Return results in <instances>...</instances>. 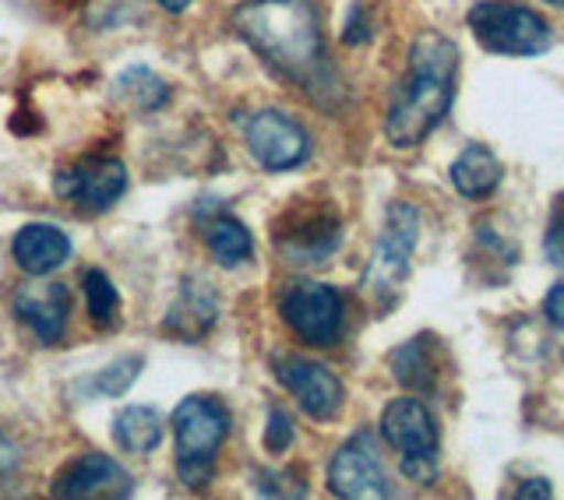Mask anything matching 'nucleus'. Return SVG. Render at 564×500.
Wrapping results in <instances>:
<instances>
[{"label": "nucleus", "mask_w": 564, "mask_h": 500, "mask_svg": "<svg viewBox=\"0 0 564 500\" xmlns=\"http://www.w3.org/2000/svg\"><path fill=\"white\" fill-rule=\"evenodd\" d=\"M234 32L282 78L317 93L325 50L314 0H243L234 11Z\"/></svg>", "instance_id": "1"}, {"label": "nucleus", "mask_w": 564, "mask_h": 500, "mask_svg": "<svg viewBox=\"0 0 564 500\" xmlns=\"http://www.w3.org/2000/svg\"><path fill=\"white\" fill-rule=\"evenodd\" d=\"M458 46L437 32H423L410 53V78L399 81L388 106L384 134L395 149L423 145L441 120L448 117L455 99Z\"/></svg>", "instance_id": "2"}, {"label": "nucleus", "mask_w": 564, "mask_h": 500, "mask_svg": "<svg viewBox=\"0 0 564 500\" xmlns=\"http://www.w3.org/2000/svg\"><path fill=\"white\" fill-rule=\"evenodd\" d=\"M173 441H176V476L191 490L212 483L216 455L229 437V413L219 399L191 395L173 409Z\"/></svg>", "instance_id": "3"}, {"label": "nucleus", "mask_w": 564, "mask_h": 500, "mask_svg": "<svg viewBox=\"0 0 564 500\" xmlns=\"http://www.w3.org/2000/svg\"><path fill=\"white\" fill-rule=\"evenodd\" d=\"M416 233H420V216L416 208L395 202L388 208L384 226H381V237L370 250V261L364 268V296L378 307H392L399 290H402V279L410 275V258H413V247H416Z\"/></svg>", "instance_id": "4"}, {"label": "nucleus", "mask_w": 564, "mask_h": 500, "mask_svg": "<svg viewBox=\"0 0 564 500\" xmlns=\"http://www.w3.org/2000/svg\"><path fill=\"white\" fill-rule=\"evenodd\" d=\"M469 29L487 53H501V57H536L551 46V29L543 18L505 0L476 4L469 11Z\"/></svg>", "instance_id": "5"}, {"label": "nucleus", "mask_w": 564, "mask_h": 500, "mask_svg": "<svg viewBox=\"0 0 564 500\" xmlns=\"http://www.w3.org/2000/svg\"><path fill=\"white\" fill-rule=\"evenodd\" d=\"M282 320L307 346H335L343 335V296L328 282H300L279 303Z\"/></svg>", "instance_id": "6"}, {"label": "nucleus", "mask_w": 564, "mask_h": 500, "mask_svg": "<svg viewBox=\"0 0 564 500\" xmlns=\"http://www.w3.org/2000/svg\"><path fill=\"white\" fill-rule=\"evenodd\" d=\"M53 191H57V198L82 211H106L128 191V166L120 159H106V155L82 159V163L53 176Z\"/></svg>", "instance_id": "7"}, {"label": "nucleus", "mask_w": 564, "mask_h": 500, "mask_svg": "<svg viewBox=\"0 0 564 500\" xmlns=\"http://www.w3.org/2000/svg\"><path fill=\"white\" fill-rule=\"evenodd\" d=\"M243 138H247V149H251V155H254V163L269 173L293 170L311 155L307 131L279 110L254 113L251 120H247Z\"/></svg>", "instance_id": "8"}, {"label": "nucleus", "mask_w": 564, "mask_h": 500, "mask_svg": "<svg viewBox=\"0 0 564 500\" xmlns=\"http://www.w3.org/2000/svg\"><path fill=\"white\" fill-rule=\"evenodd\" d=\"M272 367L279 384L290 391L311 420H332L339 413L346 388L325 363L304 360V356H275Z\"/></svg>", "instance_id": "9"}, {"label": "nucleus", "mask_w": 564, "mask_h": 500, "mask_svg": "<svg viewBox=\"0 0 564 500\" xmlns=\"http://www.w3.org/2000/svg\"><path fill=\"white\" fill-rule=\"evenodd\" d=\"M328 487L335 497H346V500H375V497L392 493L367 434L352 437L349 444H343V448L332 455Z\"/></svg>", "instance_id": "10"}, {"label": "nucleus", "mask_w": 564, "mask_h": 500, "mask_svg": "<svg viewBox=\"0 0 564 500\" xmlns=\"http://www.w3.org/2000/svg\"><path fill=\"white\" fill-rule=\"evenodd\" d=\"M134 490V479L131 472L113 461L110 455H99V452H88L82 458H75L70 466L53 479L50 493L53 497H67V500H78V497H131Z\"/></svg>", "instance_id": "11"}, {"label": "nucleus", "mask_w": 564, "mask_h": 500, "mask_svg": "<svg viewBox=\"0 0 564 500\" xmlns=\"http://www.w3.org/2000/svg\"><path fill=\"white\" fill-rule=\"evenodd\" d=\"M279 254L290 264H322L343 243V222L335 211H307L275 233Z\"/></svg>", "instance_id": "12"}, {"label": "nucleus", "mask_w": 564, "mask_h": 500, "mask_svg": "<svg viewBox=\"0 0 564 500\" xmlns=\"http://www.w3.org/2000/svg\"><path fill=\"white\" fill-rule=\"evenodd\" d=\"M14 314L22 325L32 328V335L40 338L43 346H57L67 328V314H70V293L61 282H25L22 290L14 293Z\"/></svg>", "instance_id": "13"}, {"label": "nucleus", "mask_w": 564, "mask_h": 500, "mask_svg": "<svg viewBox=\"0 0 564 500\" xmlns=\"http://www.w3.org/2000/svg\"><path fill=\"white\" fill-rule=\"evenodd\" d=\"M381 437L399 455H434L437 452V426L431 409L416 399H395L381 416Z\"/></svg>", "instance_id": "14"}, {"label": "nucleus", "mask_w": 564, "mask_h": 500, "mask_svg": "<svg viewBox=\"0 0 564 500\" xmlns=\"http://www.w3.org/2000/svg\"><path fill=\"white\" fill-rule=\"evenodd\" d=\"M14 264L22 268L29 279H43L53 275L61 264L70 258V237L64 229L50 226V222H29L18 229V237L11 243Z\"/></svg>", "instance_id": "15"}, {"label": "nucleus", "mask_w": 564, "mask_h": 500, "mask_svg": "<svg viewBox=\"0 0 564 500\" xmlns=\"http://www.w3.org/2000/svg\"><path fill=\"white\" fill-rule=\"evenodd\" d=\"M216 296H212L208 282H198V285H187V290L181 293V300L173 303V311L166 317V331L187 338V343H194V338H202L212 320H216Z\"/></svg>", "instance_id": "16"}, {"label": "nucleus", "mask_w": 564, "mask_h": 500, "mask_svg": "<svg viewBox=\"0 0 564 500\" xmlns=\"http://www.w3.org/2000/svg\"><path fill=\"white\" fill-rule=\"evenodd\" d=\"M501 163L487 145H469L452 163V184L463 198H484L501 184Z\"/></svg>", "instance_id": "17"}, {"label": "nucleus", "mask_w": 564, "mask_h": 500, "mask_svg": "<svg viewBox=\"0 0 564 500\" xmlns=\"http://www.w3.org/2000/svg\"><path fill=\"white\" fill-rule=\"evenodd\" d=\"M113 441L128 455H149L163 441V416L149 405H131L113 420Z\"/></svg>", "instance_id": "18"}, {"label": "nucleus", "mask_w": 564, "mask_h": 500, "mask_svg": "<svg viewBox=\"0 0 564 500\" xmlns=\"http://www.w3.org/2000/svg\"><path fill=\"white\" fill-rule=\"evenodd\" d=\"M205 243L223 268H237L251 258L254 240L247 233V226L234 216H216L205 226Z\"/></svg>", "instance_id": "19"}, {"label": "nucleus", "mask_w": 564, "mask_h": 500, "mask_svg": "<svg viewBox=\"0 0 564 500\" xmlns=\"http://www.w3.org/2000/svg\"><path fill=\"white\" fill-rule=\"evenodd\" d=\"M392 378L410 391H427L434 384V363L427 356V338H413L392 352Z\"/></svg>", "instance_id": "20"}, {"label": "nucleus", "mask_w": 564, "mask_h": 500, "mask_svg": "<svg viewBox=\"0 0 564 500\" xmlns=\"http://www.w3.org/2000/svg\"><path fill=\"white\" fill-rule=\"evenodd\" d=\"M117 93L123 99H131L138 110H163V106L170 102V85L155 75V70L149 67H128L123 75L117 78Z\"/></svg>", "instance_id": "21"}, {"label": "nucleus", "mask_w": 564, "mask_h": 500, "mask_svg": "<svg viewBox=\"0 0 564 500\" xmlns=\"http://www.w3.org/2000/svg\"><path fill=\"white\" fill-rule=\"evenodd\" d=\"M82 285H85V307H88V317H93L99 328H110L113 320H117V311H120L117 285L110 282V275L99 272V268H88V272L82 275Z\"/></svg>", "instance_id": "22"}, {"label": "nucleus", "mask_w": 564, "mask_h": 500, "mask_svg": "<svg viewBox=\"0 0 564 500\" xmlns=\"http://www.w3.org/2000/svg\"><path fill=\"white\" fill-rule=\"evenodd\" d=\"M138 373H141V356H123V360L99 370L96 378L88 381V391H93L96 399H117L138 381Z\"/></svg>", "instance_id": "23"}, {"label": "nucleus", "mask_w": 564, "mask_h": 500, "mask_svg": "<svg viewBox=\"0 0 564 500\" xmlns=\"http://www.w3.org/2000/svg\"><path fill=\"white\" fill-rule=\"evenodd\" d=\"M543 250H546V261H551L554 268H564V198H557V205L551 211V226H546Z\"/></svg>", "instance_id": "24"}, {"label": "nucleus", "mask_w": 564, "mask_h": 500, "mask_svg": "<svg viewBox=\"0 0 564 500\" xmlns=\"http://www.w3.org/2000/svg\"><path fill=\"white\" fill-rule=\"evenodd\" d=\"M293 444V420L282 413V409H272L269 413V426H264V448L269 452H286Z\"/></svg>", "instance_id": "25"}, {"label": "nucleus", "mask_w": 564, "mask_h": 500, "mask_svg": "<svg viewBox=\"0 0 564 500\" xmlns=\"http://www.w3.org/2000/svg\"><path fill=\"white\" fill-rule=\"evenodd\" d=\"M402 476L416 487H431L437 479V455H402Z\"/></svg>", "instance_id": "26"}, {"label": "nucleus", "mask_w": 564, "mask_h": 500, "mask_svg": "<svg viewBox=\"0 0 564 500\" xmlns=\"http://www.w3.org/2000/svg\"><path fill=\"white\" fill-rule=\"evenodd\" d=\"M370 40V25H367V14L360 4H352L349 18H346V25H343V43L349 46H364Z\"/></svg>", "instance_id": "27"}, {"label": "nucleus", "mask_w": 564, "mask_h": 500, "mask_svg": "<svg viewBox=\"0 0 564 500\" xmlns=\"http://www.w3.org/2000/svg\"><path fill=\"white\" fill-rule=\"evenodd\" d=\"M543 314H546V320H551L554 328H564V282L554 285V290L546 293V300H543Z\"/></svg>", "instance_id": "28"}, {"label": "nucleus", "mask_w": 564, "mask_h": 500, "mask_svg": "<svg viewBox=\"0 0 564 500\" xmlns=\"http://www.w3.org/2000/svg\"><path fill=\"white\" fill-rule=\"evenodd\" d=\"M14 469H18V448L4 434H0V483H8V479L14 476Z\"/></svg>", "instance_id": "29"}, {"label": "nucleus", "mask_w": 564, "mask_h": 500, "mask_svg": "<svg viewBox=\"0 0 564 500\" xmlns=\"http://www.w3.org/2000/svg\"><path fill=\"white\" fill-rule=\"evenodd\" d=\"M516 497H551V483L546 479H529V483H522L519 490H516Z\"/></svg>", "instance_id": "30"}, {"label": "nucleus", "mask_w": 564, "mask_h": 500, "mask_svg": "<svg viewBox=\"0 0 564 500\" xmlns=\"http://www.w3.org/2000/svg\"><path fill=\"white\" fill-rule=\"evenodd\" d=\"M159 8L170 11V14H181V11L191 8V0H159Z\"/></svg>", "instance_id": "31"}, {"label": "nucleus", "mask_w": 564, "mask_h": 500, "mask_svg": "<svg viewBox=\"0 0 564 500\" xmlns=\"http://www.w3.org/2000/svg\"><path fill=\"white\" fill-rule=\"evenodd\" d=\"M546 4H554V8H564V0H546Z\"/></svg>", "instance_id": "32"}]
</instances>
